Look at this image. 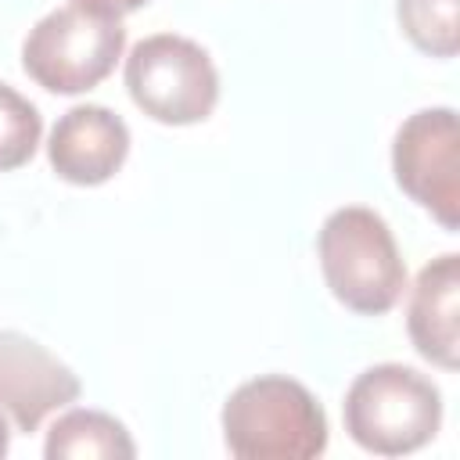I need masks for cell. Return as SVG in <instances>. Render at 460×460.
<instances>
[{"label":"cell","mask_w":460,"mask_h":460,"mask_svg":"<svg viewBox=\"0 0 460 460\" xmlns=\"http://www.w3.org/2000/svg\"><path fill=\"white\" fill-rule=\"evenodd\" d=\"M122 50H126L122 18H108L65 4L43 14L29 29L22 43V68L36 86L72 97L101 86L115 72Z\"/></svg>","instance_id":"277c9868"},{"label":"cell","mask_w":460,"mask_h":460,"mask_svg":"<svg viewBox=\"0 0 460 460\" xmlns=\"http://www.w3.org/2000/svg\"><path fill=\"white\" fill-rule=\"evenodd\" d=\"M43 137V119L29 97L0 83V172L22 169Z\"/></svg>","instance_id":"7c38bea8"},{"label":"cell","mask_w":460,"mask_h":460,"mask_svg":"<svg viewBox=\"0 0 460 460\" xmlns=\"http://www.w3.org/2000/svg\"><path fill=\"white\" fill-rule=\"evenodd\" d=\"M129 155V126L104 104L68 108L47 140L50 169L75 187L108 183Z\"/></svg>","instance_id":"ba28073f"},{"label":"cell","mask_w":460,"mask_h":460,"mask_svg":"<svg viewBox=\"0 0 460 460\" xmlns=\"http://www.w3.org/2000/svg\"><path fill=\"white\" fill-rule=\"evenodd\" d=\"M392 172L399 190L431 219L456 234L460 226V122L453 108L413 111L392 140Z\"/></svg>","instance_id":"8992f818"},{"label":"cell","mask_w":460,"mask_h":460,"mask_svg":"<svg viewBox=\"0 0 460 460\" xmlns=\"http://www.w3.org/2000/svg\"><path fill=\"white\" fill-rule=\"evenodd\" d=\"M406 40L431 58H456L460 50V0H395Z\"/></svg>","instance_id":"8fae6325"},{"label":"cell","mask_w":460,"mask_h":460,"mask_svg":"<svg viewBox=\"0 0 460 460\" xmlns=\"http://www.w3.org/2000/svg\"><path fill=\"white\" fill-rule=\"evenodd\" d=\"M316 255L331 295L359 316H385L406 291L399 244L388 223L367 205L334 208L316 234Z\"/></svg>","instance_id":"7a4b0ae2"},{"label":"cell","mask_w":460,"mask_h":460,"mask_svg":"<svg viewBox=\"0 0 460 460\" xmlns=\"http://www.w3.org/2000/svg\"><path fill=\"white\" fill-rule=\"evenodd\" d=\"M345 431L377 456H402L428 446L442 428V392L413 367H367L341 402Z\"/></svg>","instance_id":"3957f363"},{"label":"cell","mask_w":460,"mask_h":460,"mask_svg":"<svg viewBox=\"0 0 460 460\" xmlns=\"http://www.w3.org/2000/svg\"><path fill=\"white\" fill-rule=\"evenodd\" d=\"M47 460H133L137 446L122 420L104 410L75 406L61 413L43 442Z\"/></svg>","instance_id":"30bf717a"},{"label":"cell","mask_w":460,"mask_h":460,"mask_svg":"<svg viewBox=\"0 0 460 460\" xmlns=\"http://www.w3.org/2000/svg\"><path fill=\"white\" fill-rule=\"evenodd\" d=\"M72 4L75 7H86V11H97V14H108V18H122V14L140 11L151 0H72Z\"/></svg>","instance_id":"4fadbf2b"},{"label":"cell","mask_w":460,"mask_h":460,"mask_svg":"<svg viewBox=\"0 0 460 460\" xmlns=\"http://www.w3.org/2000/svg\"><path fill=\"white\" fill-rule=\"evenodd\" d=\"M406 331L413 349L442 367L456 370L460 367V255L442 252L431 259L410 291V309H406Z\"/></svg>","instance_id":"9c48e42d"},{"label":"cell","mask_w":460,"mask_h":460,"mask_svg":"<svg viewBox=\"0 0 460 460\" xmlns=\"http://www.w3.org/2000/svg\"><path fill=\"white\" fill-rule=\"evenodd\" d=\"M79 395V374L47 345L22 331H0V410L18 431L32 435L50 413L72 406Z\"/></svg>","instance_id":"52a82bcc"},{"label":"cell","mask_w":460,"mask_h":460,"mask_svg":"<svg viewBox=\"0 0 460 460\" xmlns=\"http://www.w3.org/2000/svg\"><path fill=\"white\" fill-rule=\"evenodd\" d=\"M126 90L147 119L194 126L205 122L219 101V72L201 43L176 32H155L129 50Z\"/></svg>","instance_id":"5b68a950"},{"label":"cell","mask_w":460,"mask_h":460,"mask_svg":"<svg viewBox=\"0 0 460 460\" xmlns=\"http://www.w3.org/2000/svg\"><path fill=\"white\" fill-rule=\"evenodd\" d=\"M7 446H11V420H7V413L0 410V456L7 453Z\"/></svg>","instance_id":"5bb4252c"},{"label":"cell","mask_w":460,"mask_h":460,"mask_svg":"<svg viewBox=\"0 0 460 460\" xmlns=\"http://www.w3.org/2000/svg\"><path fill=\"white\" fill-rule=\"evenodd\" d=\"M223 442L237 460H313L327 449V413L316 395L284 374L237 385L219 413Z\"/></svg>","instance_id":"6da1fadb"}]
</instances>
